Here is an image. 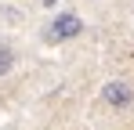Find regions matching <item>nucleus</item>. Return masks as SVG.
Returning a JSON list of instances; mask_svg holds the SVG:
<instances>
[{"mask_svg":"<svg viewBox=\"0 0 134 130\" xmlns=\"http://www.w3.org/2000/svg\"><path fill=\"white\" fill-rule=\"evenodd\" d=\"M80 33H83V18H80L76 11H65V15H58V18L44 29V40L47 43H65V40H76Z\"/></svg>","mask_w":134,"mask_h":130,"instance_id":"f257e3e1","label":"nucleus"},{"mask_svg":"<svg viewBox=\"0 0 134 130\" xmlns=\"http://www.w3.org/2000/svg\"><path fill=\"white\" fill-rule=\"evenodd\" d=\"M102 105L112 108V112L134 108V83H127V80H109V83H102Z\"/></svg>","mask_w":134,"mask_h":130,"instance_id":"f03ea898","label":"nucleus"},{"mask_svg":"<svg viewBox=\"0 0 134 130\" xmlns=\"http://www.w3.org/2000/svg\"><path fill=\"white\" fill-rule=\"evenodd\" d=\"M15 62H18V54H15V47L0 40V80H4V76H7V72L15 69Z\"/></svg>","mask_w":134,"mask_h":130,"instance_id":"7ed1b4c3","label":"nucleus"}]
</instances>
